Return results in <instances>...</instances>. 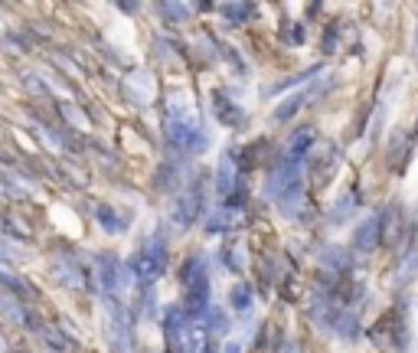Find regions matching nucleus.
<instances>
[{
    "mask_svg": "<svg viewBox=\"0 0 418 353\" xmlns=\"http://www.w3.org/2000/svg\"><path fill=\"white\" fill-rule=\"evenodd\" d=\"M167 138H170L173 147H180V151H200L203 144H206V138H203V128L200 121H196V115L190 112V105H187V98H180L170 105V118H167Z\"/></svg>",
    "mask_w": 418,
    "mask_h": 353,
    "instance_id": "obj_1",
    "label": "nucleus"
},
{
    "mask_svg": "<svg viewBox=\"0 0 418 353\" xmlns=\"http://www.w3.org/2000/svg\"><path fill=\"white\" fill-rule=\"evenodd\" d=\"M131 268H134V275L141 278V281H154V278H161L163 268H167V246H163L157 236L147 239L141 252L131 258Z\"/></svg>",
    "mask_w": 418,
    "mask_h": 353,
    "instance_id": "obj_2",
    "label": "nucleus"
},
{
    "mask_svg": "<svg viewBox=\"0 0 418 353\" xmlns=\"http://www.w3.org/2000/svg\"><path fill=\"white\" fill-rule=\"evenodd\" d=\"M229 301H232V307H236L238 314H252V291H248V285H236V288H232Z\"/></svg>",
    "mask_w": 418,
    "mask_h": 353,
    "instance_id": "obj_8",
    "label": "nucleus"
},
{
    "mask_svg": "<svg viewBox=\"0 0 418 353\" xmlns=\"http://www.w3.org/2000/svg\"><path fill=\"white\" fill-rule=\"evenodd\" d=\"M222 13H229V17H242V13H248L245 4H238V7H222Z\"/></svg>",
    "mask_w": 418,
    "mask_h": 353,
    "instance_id": "obj_12",
    "label": "nucleus"
},
{
    "mask_svg": "<svg viewBox=\"0 0 418 353\" xmlns=\"http://www.w3.org/2000/svg\"><path fill=\"white\" fill-rule=\"evenodd\" d=\"M311 144H314V134L311 131H301V134H295V141H291V147H288V161H297V164H304V157H307V151H311Z\"/></svg>",
    "mask_w": 418,
    "mask_h": 353,
    "instance_id": "obj_6",
    "label": "nucleus"
},
{
    "mask_svg": "<svg viewBox=\"0 0 418 353\" xmlns=\"http://www.w3.org/2000/svg\"><path fill=\"white\" fill-rule=\"evenodd\" d=\"M376 242H379V216H370L356 229V248H372Z\"/></svg>",
    "mask_w": 418,
    "mask_h": 353,
    "instance_id": "obj_5",
    "label": "nucleus"
},
{
    "mask_svg": "<svg viewBox=\"0 0 418 353\" xmlns=\"http://www.w3.org/2000/svg\"><path fill=\"white\" fill-rule=\"evenodd\" d=\"M415 272H418V248H412L409 255H405V262L399 265V281H409Z\"/></svg>",
    "mask_w": 418,
    "mask_h": 353,
    "instance_id": "obj_9",
    "label": "nucleus"
},
{
    "mask_svg": "<svg viewBox=\"0 0 418 353\" xmlns=\"http://www.w3.org/2000/svg\"><path fill=\"white\" fill-rule=\"evenodd\" d=\"M242 347H245V340H242V337H236V340H229V344L222 347V353H242Z\"/></svg>",
    "mask_w": 418,
    "mask_h": 353,
    "instance_id": "obj_11",
    "label": "nucleus"
},
{
    "mask_svg": "<svg viewBox=\"0 0 418 353\" xmlns=\"http://www.w3.org/2000/svg\"><path fill=\"white\" fill-rule=\"evenodd\" d=\"M190 324L193 317L180 307H170L167 317H163V331H167V344H170V353H187V340H190Z\"/></svg>",
    "mask_w": 418,
    "mask_h": 353,
    "instance_id": "obj_3",
    "label": "nucleus"
},
{
    "mask_svg": "<svg viewBox=\"0 0 418 353\" xmlns=\"http://www.w3.org/2000/svg\"><path fill=\"white\" fill-rule=\"evenodd\" d=\"M291 353H297V347H291Z\"/></svg>",
    "mask_w": 418,
    "mask_h": 353,
    "instance_id": "obj_13",
    "label": "nucleus"
},
{
    "mask_svg": "<svg viewBox=\"0 0 418 353\" xmlns=\"http://www.w3.org/2000/svg\"><path fill=\"white\" fill-rule=\"evenodd\" d=\"M232 183H236V161H232V154H222V161H219V193H229L232 190Z\"/></svg>",
    "mask_w": 418,
    "mask_h": 353,
    "instance_id": "obj_7",
    "label": "nucleus"
},
{
    "mask_svg": "<svg viewBox=\"0 0 418 353\" xmlns=\"http://www.w3.org/2000/svg\"><path fill=\"white\" fill-rule=\"evenodd\" d=\"M196 216H200V190H196V187H190V190L180 197V203H177V210H173V220L180 222V226H190Z\"/></svg>",
    "mask_w": 418,
    "mask_h": 353,
    "instance_id": "obj_4",
    "label": "nucleus"
},
{
    "mask_svg": "<svg viewBox=\"0 0 418 353\" xmlns=\"http://www.w3.org/2000/svg\"><path fill=\"white\" fill-rule=\"evenodd\" d=\"M56 275L62 278V281H69V288H79V285H82V275H79V272L69 265V262H66V265H62V262H56Z\"/></svg>",
    "mask_w": 418,
    "mask_h": 353,
    "instance_id": "obj_10",
    "label": "nucleus"
}]
</instances>
